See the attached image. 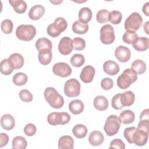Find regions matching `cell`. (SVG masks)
I'll return each mask as SVG.
<instances>
[{
    "instance_id": "cell-1",
    "label": "cell",
    "mask_w": 149,
    "mask_h": 149,
    "mask_svg": "<svg viewBox=\"0 0 149 149\" xmlns=\"http://www.w3.org/2000/svg\"><path fill=\"white\" fill-rule=\"evenodd\" d=\"M124 137L129 144L134 143L138 146H144L148 138V133L135 127H129L123 132Z\"/></svg>"
},
{
    "instance_id": "cell-2",
    "label": "cell",
    "mask_w": 149,
    "mask_h": 149,
    "mask_svg": "<svg viewBox=\"0 0 149 149\" xmlns=\"http://www.w3.org/2000/svg\"><path fill=\"white\" fill-rule=\"evenodd\" d=\"M44 95L46 101L51 107L55 109H59L63 107L64 104V99L54 87H49L46 88Z\"/></svg>"
},
{
    "instance_id": "cell-3",
    "label": "cell",
    "mask_w": 149,
    "mask_h": 149,
    "mask_svg": "<svg viewBox=\"0 0 149 149\" xmlns=\"http://www.w3.org/2000/svg\"><path fill=\"white\" fill-rule=\"evenodd\" d=\"M137 79V73L132 68L126 69L117 79V86L121 89L129 88Z\"/></svg>"
},
{
    "instance_id": "cell-4",
    "label": "cell",
    "mask_w": 149,
    "mask_h": 149,
    "mask_svg": "<svg viewBox=\"0 0 149 149\" xmlns=\"http://www.w3.org/2000/svg\"><path fill=\"white\" fill-rule=\"evenodd\" d=\"M36 34V29L31 24H21L16 30V36L17 38L24 41H31Z\"/></svg>"
},
{
    "instance_id": "cell-5",
    "label": "cell",
    "mask_w": 149,
    "mask_h": 149,
    "mask_svg": "<svg viewBox=\"0 0 149 149\" xmlns=\"http://www.w3.org/2000/svg\"><path fill=\"white\" fill-rule=\"evenodd\" d=\"M67 27L68 23L65 19L62 17H57L53 23L48 26L47 34L52 37H56L64 31Z\"/></svg>"
},
{
    "instance_id": "cell-6",
    "label": "cell",
    "mask_w": 149,
    "mask_h": 149,
    "mask_svg": "<svg viewBox=\"0 0 149 149\" xmlns=\"http://www.w3.org/2000/svg\"><path fill=\"white\" fill-rule=\"evenodd\" d=\"M120 126L119 118L115 115H111L107 118L104 126V130L108 136H112L118 133Z\"/></svg>"
},
{
    "instance_id": "cell-7",
    "label": "cell",
    "mask_w": 149,
    "mask_h": 149,
    "mask_svg": "<svg viewBox=\"0 0 149 149\" xmlns=\"http://www.w3.org/2000/svg\"><path fill=\"white\" fill-rule=\"evenodd\" d=\"M143 19L140 14L133 12L126 19L124 27L126 30L136 31L142 26Z\"/></svg>"
},
{
    "instance_id": "cell-8",
    "label": "cell",
    "mask_w": 149,
    "mask_h": 149,
    "mask_svg": "<svg viewBox=\"0 0 149 149\" xmlns=\"http://www.w3.org/2000/svg\"><path fill=\"white\" fill-rule=\"evenodd\" d=\"M80 83L74 78L67 80L64 85V94L68 97H77L80 93Z\"/></svg>"
},
{
    "instance_id": "cell-9",
    "label": "cell",
    "mask_w": 149,
    "mask_h": 149,
    "mask_svg": "<svg viewBox=\"0 0 149 149\" xmlns=\"http://www.w3.org/2000/svg\"><path fill=\"white\" fill-rule=\"evenodd\" d=\"M70 120V116L67 112H52L47 117L48 123L53 126L67 124Z\"/></svg>"
},
{
    "instance_id": "cell-10",
    "label": "cell",
    "mask_w": 149,
    "mask_h": 149,
    "mask_svg": "<svg viewBox=\"0 0 149 149\" xmlns=\"http://www.w3.org/2000/svg\"><path fill=\"white\" fill-rule=\"evenodd\" d=\"M115 39L113 27L109 24H106L100 29V40L104 44H111Z\"/></svg>"
},
{
    "instance_id": "cell-11",
    "label": "cell",
    "mask_w": 149,
    "mask_h": 149,
    "mask_svg": "<svg viewBox=\"0 0 149 149\" xmlns=\"http://www.w3.org/2000/svg\"><path fill=\"white\" fill-rule=\"evenodd\" d=\"M52 72L56 76L66 77L72 74V70L67 63L58 62L53 66Z\"/></svg>"
},
{
    "instance_id": "cell-12",
    "label": "cell",
    "mask_w": 149,
    "mask_h": 149,
    "mask_svg": "<svg viewBox=\"0 0 149 149\" xmlns=\"http://www.w3.org/2000/svg\"><path fill=\"white\" fill-rule=\"evenodd\" d=\"M73 49L72 40L68 37H63L59 41L58 44V50L63 55L70 54Z\"/></svg>"
},
{
    "instance_id": "cell-13",
    "label": "cell",
    "mask_w": 149,
    "mask_h": 149,
    "mask_svg": "<svg viewBox=\"0 0 149 149\" xmlns=\"http://www.w3.org/2000/svg\"><path fill=\"white\" fill-rule=\"evenodd\" d=\"M115 56L119 62L125 63L130 59L131 52L127 47L123 45H119L115 49Z\"/></svg>"
},
{
    "instance_id": "cell-14",
    "label": "cell",
    "mask_w": 149,
    "mask_h": 149,
    "mask_svg": "<svg viewBox=\"0 0 149 149\" xmlns=\"http://www.w3.org/2000/svg\"><path fill=\"white\" fill-rule=\"evenodd\" d=\"M95 69L91 65H87L82 70L80 74L81 81L85 83H88L93 81L95 75Z\"/></svg>"
},
{
    "instance_id": "cell-15",
    "label": "cell",
    "mask_w": 149,
    "mask_h": 149,
    "mask_svg": "<svg viewBox=\"0 0 149 149\" xmlns=\"http://www.w3.org/2000/svg\"><path fill=\"white\" fill-rule=\"evenodd\" d=\"M137 129L149 132V109H146L142 111L140 115V122Z\"/></svg>"
},
{
    "instance_id": "cell-16",
    "label": "cell",
    "mask_w": 149,
    "mask_h": 149,
    "mask_svg": "<svg viewBox=\"0 0 149 149\" xmlns=\"http://www.w3.org/2000/svg\"><path fill=\"white\" fill-rule=\"evenodd\" d=\"M103 70L108 74L114 76L119 73V65L113 61L108 60L104 63Z\"/></svg>"
},
{
    "instance_id": "cell-17",
    "label": "cell",
    "mask_w": 149,
    "mask_h": 149,
    "mask_svg": "<svg viewBox=\"0 0 149 149\" xmlns=\"http://www.w3.org/2000/svg\"><path fill=\"white\" fill-rule=\"evenodd\" d=\"M132 44L135 50L137 51H144L149 47V40L147 37H138Z\"/></svg>"
},
{
    "instance_id": "cell-18",
    "label": "cell",
    "mask_w": 149,
    "mask_h": 149,
    "mask_svg": "<svg viewBox=\"0 0 149 149\" xmlns=\"http://www.w3.org/2000/svg\"><path fill=\"white\" fill-rule=\"evenodd\" d=\"M45 13V8L41 5H36L32 6L29 12V17L33 20L40 19Z\"/></svg>"
},
{
    "instance_id": "cell-19",
    "label": "cell",
    "mask_w": 149,
    "mask_h": 149,
    "mask_svg": "<svg viewBox=\"0 0 149 149\" xmlns=\"http://www.w3.org/2000/svg\"><path fill=\"white\" fill-rule=\"evenodd\" d=\"M1 125L6 130H12L15 125V120L10 114H5L1 118Z\"/></svg>"
},
{
    "instance_id": "cell-20",
    "label": "cell",
    "mask_w": 149,
    "mask_h": 149,
    "mask_svg": "<svg viewBox=\"0 0 149 149\" xmlns=\"http://www.w3.org/2000/svg\"><path fill=\"white\" fill-rule=\"evenodd\" d=\"M104 140V137L102 133L97 130L90 133L88 137V141L91 146H98L101 145Z\"/></svg>"
},
{
    "instance_id": "cell-21",
    "label": "cell",
    "mask_w": 149,
    "mask_h": 149,
    "mask_svg": "<svg viewBox=\"0 0 149 149\" xmlns=\"http://www.w3.org/2000/svg\"><path fill=\"white\" fill-rule=\"evenodd\" d=\"M52 58V54L51 49H43L39 51L38 55V61L42 65H48Z\"/></svg>"
},
{
    "instance_id": "cell-22",
    "label": "cell",
    "mask_w": 149,
    "mask_h": 149,
    "mask_svg": "<svg viewBox=\"0 0 149 149\" xmlns=\"http://www.w3.org/2000/svg\"><path fill=\"white\" fill-rule=\"evenodd\" d=\"M119 118L120 123L128 125L132 123L134 121L135 115L132 111L126 109L121 112V113L119 114Z\"/></svg>"
},
{
    "instance_id": "cell-23",
    "label": "cell",
    "mask_w": 149,
    "mask_h": 149,
    "mask_svg": "<svg viewBox=\"0 0 149 149\" xmlns=\"http://www.w3.org/2000/svg\"><path fill=\"white\" fill-rule=\"evenodd\" d=\"M74 140L70 136H63L58 140V148L59 149H73Z\"/></svg>"
},
{
    "instance_id": "cell-24",
    "label": "cell",
    "mask_w": 149,
    "mask_h": 149,
    "mask_svg": "<svg viewBox=\"0 0 149 149\" xmlns=\"http://www.w3.org/2000/svg\"><path fill=\"white\" fill-rule=\"evenodd\" d=\"M95 108L98 111H105L108 107V100L102 95L96 96L93 101Z\"/></svg>"
},
{
    "instance_id": "cell-25",
    "label": "cell",
    "mask_w": 149,
    "mask_h": 149,
    "mask_svg": "<svg viewBox=\"0 0 149 149\" xmlns=\"http://www.w3.org/2000/svg\"><path fill=\"white\" fill-rule=\"evenodd\" d=\"M84 108L83 102L78 99L72 100L69 104V109L74 115L81 113L83 111Z\"/></svg>"
},
{
    "instance_id": "cell-26",
    "label": "cell",
    "mask_w": 149,
    "mask_h": 149,
    "mask_svg": "<svg viewBox=\"0 0 149 149\" xmlns=\"http://www.w3.org/2000/svg\"><path fill=\"white\" fill-rule=\"evenodd\" d=\"M14 69H15V68L13 65L8 58L3 59L1 62L0 70L2 74L6 76L9 75L12 73Z\"/></svg>"
},
{
    "instance_id": "cell-27",
    "label": "cell",
    "mask_w": 149,
    "mask_h": 149,
    "mask_svg": "<svg viewBox=\"0 0 149 149\" xmlns=\"http://www.w3.org/2000/svg\"><path fill=\"white\" fill-rule=\"evenodd\" d=\"M9 3L13 7L14 10L19 14L23 13L26 11L27 3L22 0H9Z\"/></svg>"
},
{
    "instance_id": "cell-28",
    "label": "cell",
    "mask_w": 149,
    "mask_h": 149,
    "mask_svg": "<svg viewBox=\"0 0 149 149\" xmlns=\"http://www.w3.org/2000/svg\"><path fill=\"white\" fill-rule=\"evenodd\" d=\"M120 100L124 107H129L133 104L135 95L132 91H126L120 94Z\"/></svg>"
},
{
    "instance_id": "cell-29",
    "label": "cell",
    "mask_w": 149,
    "mask_h": 149,
    "mask_svg": "<svg viewBox=\"0 0 149 149\" xmlns=\"http://www.w3.org/2000/svg\"><path fill=\"white\" fill-rule=\"evenodd\" d=\"M72 28L74 33L84 34L88 31L89 27L87 23H83L80 20H76L73 23Z\"/></svg>"
},
{
    "instance_id": "cell-30",
    "label": "cell",
    "mask_w": 149,
    "mask_h": 149,
    "mask_svg": "<svg viewBox=\"0 0 149 149\" xmlns=\"http://www.w3.org/2000/svg\"><path fill=\"white\" fill-rule=\"evenodd\" d=\"M79 20L83 23H88L92 18V11L88 7L81 8L79 12Z\"/></svg>"
},
{
    "instance_id": "cell-31",
    "label": "cell",
    "mask_w": 149,
    "mask_h": 149,
    "mask_svg": "<svg viewBox=\"0 0 149 149\" xmlns=\"http://www.w3.org/2000/svg\"><path fill=\"white\" fill-rule=\"evenodd\" d=\"M8 59L11 61L15 69H20L24 65L23 56L19 53H13L11 54Z\"/></svg>"
},
{
    "instance_id": "cell-32",
    "label": "cell",
    "mask_w": 149,
    "mask_h": 149,
    "mask_svg": "<svg viewBox=\"0 0 149 149\" xmlns=\"http://www.w3.org/2000/svg\"><path fill=\"white\" fill-rule=\"evenodd\" d=\"M87 132L88 130L87 127L82 124H77L75 125L72 129V133L73 135L78 139H82L85 137Z\"/></svg>"
},
{
    "instance_id": "cell-33",
    "label": "cell",
    "mask_w": 149,
    "mask_h": 149,
    "mask_svg": "<svg viewBox=\"0 0 149 149\" xmlns=\"http://www.w3.org/2000/svg\"><path fill=\"white\" fill-rule=\"evenodd\" d=\"M36 48L40 51L43 49H52V44L51 41L47 38H40L36 42Z\"/></svg>"
},
{
    "instance_id": "cell-34",
    "label": "cell",
    "mask_w": 149,
    "mask_h": 149,
    "mask_svg": "<svg viewBox=\"0 0 149 149\" xmlns=\"http://www.w3.org/2000/svg\"><path fill=\"white\" fill-rule=\"evenodd\" d=\"M27 143L26 139L22 136H16L12 141V146L13 148L25 149L27 147Z\"/></svg>"
},
{
    "instance_id": "cell-35",
    "label": "cell",
    "mask_w": 149,
    "mask_h": 149,
    "mask_svg": "<svg viewBox=\"0 0 149 149\" xmlns=\"http://www.w3.org/2000/svg\"><path fill=\"white\" fill-rule=\"evenodd\" d=\"M132 69H133L137 74L144 73L146 70V65L145 62L141 59H137L132 63Z\"/></svg>"
},
{
    "instance_id": "cell-36",
    "label": "cell",
    "mask_w": 149,
    "mask_h": 149,
    "mask_svg": "<svg viewBox=\"0 0 149 149\" xmlns=\"http://www.w3.org/2000/svg\"><path fill=\"white\" fill-rule=\"evenodd\" d=\"M13 83L19 86L24 85L27 81V75L22 72L16 73L13 76Z\"/></svg>"
},
{
    "instance_id": "cell-37",
    "label": "cell",
    "mask_w": 149,
    "mask_h": 149,
    "mask_svg": "<svg viewBox=\"0 0 149 149\" xmlns=\"http://www.w3.org/2000/svg\"><path fill=\"white\" fill-rule=\"evenodd\" d=\"M85 62V58L82 54H75L70 58V63L74 67L79 68Z\"/></svg>"
},
{
    "instance_id": "cell-38",
    "label": "cell",
    "mask_w": 149,
    "mask_h": 149,
    "mask_svg": "<svg viewBox=\"0 0 149 149\" xmlns=\"http://www.w3.org/2000/svg\"><path fill=\"white\" fill-rule=\"evenodd\" d=\"M138 37L137 34L133 31L127 30L122 37V40L123 42L128 44H132L133 42Z\"/></svg>"
},
{
    "instance_id": "cell-39",
    "label": "cell",
    "mask_w": 149,
    "mask_h": 149,
    "mask_svg": "<svg viewBox=\"0 0 149 149\" xmlns=\"http://www.w3.org/2000/svg\"><path fill=\"white\" fill-rule=\"evenodd\" d=\"M122 19V15L118 10H112L109 12V20L113 24H119Z\"/></svg>"
},
{
    "instance_id": "cell-40",
    "label": "cell",
    "mask_w": 149,
    "mask_h": 149,
    "mask_svg": "<svg viewBox=\"0 0 149 149\" xmlns=\"http://www.w3.org/2000/svg\"><path fill=\"white\" fill-rule=\"evenodd\" d=\"M109 12L107 9L100 10L96 15V19L98 23H105L109 21Z\"/></svg>"
},
{
    "instance_id": "cell-41",
    "label": "cell",
    "mask_w": 149,
    "mask_h": 149,
    "mask_svg": "<svg viewBox=\"0 0 149 149\" xmlns=\"http://www.w3.org/2000/svg\"><path fill=\"white\" fill-rule=\"evenodd\" d=\"M73 49L76 51H82L86 47V42L80 37H75L72 40Z\"/></svg>"
},
{
    "instance_id": "cell-42",
    "label": "cell",
    "mask_w": 149,
    "mask_h": 149,
    "mask_svg": "<svg viewBox=\"0 0 149 149\" xmlns=\"http://www.w3.org/2000/svg\"><path fill=\"white\" fill-rule=\"evenodd\" d=\"M13 27V24L12 22L9 19L3 20L1 24V28L3 33L6 34H10L12 32Z\"/></svg>"
},
{
    "instance_id": "cell-43",
    "label": "cell",
    "mask_w": 149,
    "mask_h": 149,
    "mask_svg": "<svg viewBox=\"0 0 149 149\" xmlns=\"http://www.w3.org/2000/svg\"><path fill=\"white\" fill-rule=\"evenodd\" d=\"M112 107L116 110H119L122 109L124 106L123 105L120 100V94H115L112 98L111 100Z\"/></svg>"
},
{
    "instance_id": "cell-44",
    "label": "cell",
    "mask_w": 149,
    "mask_h": 149,
    "mask_svg": "<svg viewBox=\"0 0 149 149\" xmlns=\"http://www.w3.org/2000/svg\"><path fill=\"white\" fill-rule=\"evenodd\" d=\"M19 95L20 100L22 101L26 102H31L33 98L32 94L30 92V91L26 89H23L20 90Z\"/></svg>"
},
{
    "instance_id": "cell-45",
    "label": "cell",
    "mask_w": 149,
    "mask_h": 149,
    "mask_svg": "<svg viewBox=\"0 0 149 149\" xmlns=\"http://www.w3.org/2000/svg\"><path fill=\"white\" fill-rule=\"evenodd\" d=\"M37 131L36 126L33 123H28L24 127V133L27 136H34Z\"/></svg>"
},
{
    "instance_id": "cell-46",
    "label": "cell",
    "mask_w": 149,
    "mask_h": 149,
    "mask_svg": "<svg viewBox=\"0 0 149 149\" xmlns=\"http://www.w3.org/2000/svg\"><path fill=\"white\" fill-rule=\"evenodd\" d=\"M101 86L105 90H109L113 86V81L109 77L104 78L101 81Z\"/></svg>"
},
{
    "instance_id": "cell-47",
    "label": "cell",
    "mask_w": 149,
    "mask_h": 149,
    "mask_svg": "<svg viewBox=\"0 0 149 149\" xmlns=\"http://www.w3.org/2000/svg\"><path fill=\"white\" fill-rule=\"evenodd\" d=\"M109 148L125 149V144L121 139H115L113 140L110 143Z\"/></svg>"
},
{
    "instance_id": "cell-48",
    "label": "cell",
    "mask_w": 149,
    "mask_h": 149,
    "mask_svg": "<svg viewBox=\"0 0 149 149\" xmlns=\"http://www.w3.org/2000/svg\"><path fill=\"white\" fill-rule=\"evenodd\" d=\"M9 141V137L7 134L5 133H1L0 134V147L2 148L5 146Z\"/></svg>"
},
{
    "instance_id": "cell-49",
    "label": "cell",
    "mask_w": 149,
    "mask_h": 149,
    "mask_svg": "<svg viewBox=\"0 0 149 149\" xmlns=\"http://www.w3.org/2000/svg\"><path fill=\"white\" fill-rule=\"evenodd\" d=\"M148 9H149V2H146L143 6L142 8L143 12L147 16H149V13H148Z\"/></svg>"
},
{
    "instance_id": "cell-50",
    "label": "cell",
    "mask_w": 149,
    "mask_h": 149,
    "mask_svg": "<svg viewBox=\"0 0 149 149\" xmlns=\"http://www.w3.org/2000/svg\"><path fill=\"white\" fill-rule=\"evenodd\" d=\"M148 23H149V22L147 21L146 24H144V30L146 31V34H148Z\"/></svg>"
},
{
    "instance_id": "cell-51",
    "label": "cell",
    "mask_w": 149,
    "mask_h": 149,
    "mask_svg": "<svg viewBox=\"0 0 149 149\" xmlns=\"http://www.w3.org/2000/svg\"><path fill=\"white\" fill-rule=\"evenodd\" d=\"M50 2H51V3H52L55 4V5H57V4H59V3H61V2H62V1H56V2L53 1H50Z\"/></svg>"
}]
</instances>
